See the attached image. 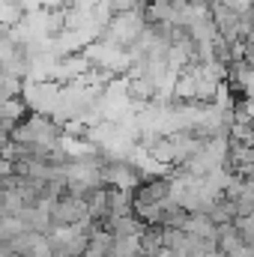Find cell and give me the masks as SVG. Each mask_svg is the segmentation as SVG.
<instances>
[{"mask_svg": "<svg viewBox=\"0 0 254 257\" xmlns=\"http://www.w3.org/2000/svg\"><path fill=\"white\" fill-rule=\"evenodd\" d=\"M105 42L108 45H114V48H123L129 42H135L141 33H144V18H141V12L135 9V12H123V15H117L114 21H108V27H105Z\"/></svg>", "mask_w": 254, "mask_h": 257, "instance_id": "obj_1", "label": "cell"}]
</instances>
